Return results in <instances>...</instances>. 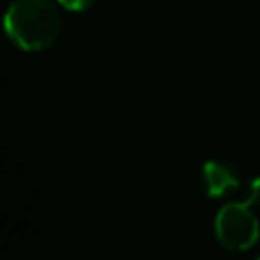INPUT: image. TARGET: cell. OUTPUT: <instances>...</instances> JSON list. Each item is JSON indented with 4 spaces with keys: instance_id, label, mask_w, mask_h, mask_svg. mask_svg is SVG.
<instances>
[{
    "instance_id": "obj_1",
    "label": "cell",
    "mask_w": 260,
    "mask_h": 260,
    "mask_svg": "<svg viewBox=\"0 0 260 260\" xmlns=\"http://www.w3.org/2000/svg\"><path fill=\"white\" fill-rule=\"evenodd\" d=\"M4 32L20 51H47L61 32L59 10L53 0H12L4 12Z\"/></svg>"
},
{
    "instance_id": "obj_2",
    "label": "cell",
    "mask_w": 260,
    "mask_h": 260,
    "mask_svg": "<svg viewBox=\"0 0 260 260\" xmlns=\"http://www.w3.org/2000/svg\"><path fill=\"white\" fill-rule=\"evenodd\" d=\"M260 201V177H256L250 185V193L244 201H234L223 205L213 221L217 242L232 250L244 252L252 248L260 238V221L252 211V205Z\"/></svg>"
},
{
    "instance_id": "obj_3",
    "label": "cell",
    "mask_w": 260,
    "mask_h": 260,
    "mask_svg": "<svg viewBox=\"0 0 260 260\" xmlns=\"http://www.w3.org/2000/svg\"><path fill=\"white\" fill-rule=\"evenodd\" d=\"M201 187L207 197L219 199L240 187V175L232 162L213 158L201 167Z\"/></svg>"
},
{
    "instance_id": "obj_4",
    "label": "cell",
    "mask_w": 260,
    "mask_h": 260,
    "mask_svg": "<svg viewBox=\"0 0 260 260\" xmlns=\"http://www.w3.org/2000/svg\"><path fill=\"white\" fill-rule=\"evenodd\" d=\"M98 0H57V4L69 12H85L89 10Z\"/></svg>"
},
{
    "instance_id": "obj_5",
    "label": "cell",
    "mask_w": 260,
    "mask_h": 260,
    "mask_svg": "<svg viewBox=\"0 0 260 260\" xmlns=\"http://www.w3.org/2000/svg\"><path fill=\"white\" fill-rule=\"evenodd\" d=\"M258 258H260V256H258Z\"/></svg>"
}]
</instances>
